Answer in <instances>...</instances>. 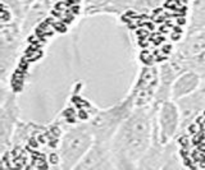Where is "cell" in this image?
I'll use <instances>...</instances> for the list:
<instances>
[{
    "mask_svg": "<svg viewBox=\"0 0 205 170\" xmlns=\"http://www.w3.org/2000/svg\"><path fill=\"white\" fill-rule=\"evenodd\" d=\"M155 109L156 105L135 106L116 132L110 143L116 169H137L156 134Z\"/></svg>",
    "mask_w": 205,
    "mask_h": 170,
    "instance_id": "cell-1",
    "label": "cell"
},
{
    "mask_svg": "<svg viewBox=\"0 0 205 170\" xmlns=\"http://www.w3.org/2000/svg\"><path fill=\"white\" fill-rule=\"evenodd\" d=\"M133 109V100L127 95L123 100L109 108L96 110L92 116L86 120V124L94 136V142L110 145L116 132Z\"/></svg>",
    "mask_w": 205,
    "mask_h": 170,
    "instance_id": "cell-2",
    "label": "cell"
},
{
    "mask_svg": "<svg viewBox=\"0 0 205 170\" xmlns=\"http://www.w3.org/2000/svg\"><path fill=\"white\" fill-rule=\"evenodd\" d=\"M94 143V136L86 122L64 129L56 150L58 166L63 170H74L81 159Z\"/></svg>",
    "mask_w": 205,
    "mask_h": 170,
    "instance_id": "cell-3",
    "label": "cell"
},
{
    "mask_svg": "<svg viewBox=\"0 0 205 170\" xmlns=\"http://www.w3.org/2000/svg\"><path fill=\"white\" fill-rule=\"evenodd\" d=\"M25 33L17 19L2 22L0 30V74L2 83H7V78L13 69L22 46Z\"/></svg>",
    "mask_w": 205,
    "mask_h": 170,
    "instance_id": "cell-4",
    "label": "cell"
},
{
    "mask_svg": "<svg viewBox=\"0 0 205 170\" xmlns=\"http://www.w3.org/2000/svg\"><path fill=\"white\" fill-rule=\"evenodd\" d=\"M2 104H0V148L2 155H5L10 150L12 137L16 132L21 119V108L17 95L13 90L8 88L5 83L2 87Z\"/></svg>",
    "mask_w": 205,
    "mask_h": 170,
    "instance_id": "cell-5",
    "label": "cell"
},
{
    "mask_svg": "<svg viewBox=\"0 0 205 170\" xmlns=\"http://www.w3.org/2000/svg\"><path fill=\"white\" fill-rule=\"evenodd\" d=\"M159 87V67L142 65L132 83L128 95L132 97L135 106L155 105V96Z\"/></svg>",
    "mask_w": 205,
    "mask_h": 170,
    "instance_id": "cell-6",
    "label": "cell"
},
{
    "mask_svg": "<svg viewBox=\"0 0 205 170\" xmlns=\"http://www.w3.org/2000/svg\"><path fill=\"white\" fill-rule=\"evenodd\" d=\"M155 129L158 139L168 143L181 134V111L177 101L165 100L156 104L155 109Z\"/></svg>",
    "mask_w": 205,
    "mask_h": 170,
    "instance_id": "cell-7",
    "label": "cell"
},
{
    "mask_svg": "<svg viewBox=\"0 0 205 170\" xmlns=\"http://www.w3.org/2000/svg\"><path fill=\"white\" fill-rule=\"evenodd\" d=\"M185 70H188V69L186 68L183 59L176 51L164 63L159 65V87L155 96V105L172 99L170 96L172 86L174 81L177 79V77Z\"/></svg>",
    "mask_w": 205,
    "mask_h": 170,
    "instance_id": "cell-8",
    "label": "cell"
},
{
    "mask_svg": "<svg viewBox=\"0 0 205 170\" xmlns=\"http://www.w3.org/2000/svg\"><path fill=\"white\" fill-rule=\"evenodd\" d=\"M181 111V134L200 116L205 113V83L202 81L201 86L188 96L177 100ZM179 134V136H181Z\"/></svg>",
    "mask_w": 205,
    "mask_h": 170,
    "instance_id": "cell-9",
    "label": "cell"
},
{
    "mask_svg": "<svg viewBox=\"0 0 205 170\" xmlns=\"http://www.w3.org/2000/svg\"><path fill=\"white\" fill-rule=\"evenodd\" d=\"M116 169L110 145L94 142L74 170H113Z\"/></svg>",
    "mask_w": 205,
    "mask_h": 170,
    "instance_id": "cell-10",
    "label": "cell"
},
{
    "mask_svg": "<svg viewBox=\"0 0 205 170\" xmlns=\"http://www.w3.org/2000/svg\"><path fill=\"white\" fill-rule=\"evenodd\" d=\"M133 0H82V14L85 17L116 16L121 17L132 10Z\"/></svg>",
    "mask_w": 205,
    "mask_h": 170,
    "instance_id": "cell-11",
    "label": "cell"
},
{
    "mask_svg": "<svg viewBox=\"0 0 205 170\" xmlns=\"http://www.w3.org/2000/svg\"><path fill=\"white\" fill-rule=\"evenodd\" d=\"M202 79L204 78L193 70H185L183 73H181L172 86V92H170L172 100L177 101L195 92L201 86Z\"/></svg>",
    "mask_w": 205,
    "mask_h": 170,
    "instance_id": "cell-12",
    "label": "cell"
},
{
    "mask_svg": "<svg viewBox=\"0 0 205 170\" xmlns=\"http://www.w3.org/2000/svg\"><path fill=\"white\" fill-rule=\"evenodd\" d=\"M205 28V0H192L186 32Z\"/></svg>",
    "mask_w": 205,
    "mask_h": 170,
    "instance_id": "cell-13",
    "label": "cell"
},
{
    "mask_svg": "<svg viewBox=\"0 0 205 170\" xmlns=\"http://www.w3.org/2000/svg\"><path fill=\"white\" fill-rule=\"evenodd\" d=\"M164 0H133V7L132 10L139 13H146L156 9L162 5Z\"/></svg>",
    "mask_w": 205,
    "mask_h": 170,
    "instance_id": "cell-14",
    "label": "cell"
},
{
    "mask_svg": "<svg viewBox=\"0 0 205 170\" xmlns=\"http://www.w3.org/2000/svg\"><path fill=\"white\" fill-rule=\"evenodd\" d=\"M202 81H204V83H205V78H204V79H202Z\"/></svg>",
    "mask_w": 205,
    "mask_h": 170,
    "instance_id": "cell-15",
    "label": "cell"
}]
</instances>
